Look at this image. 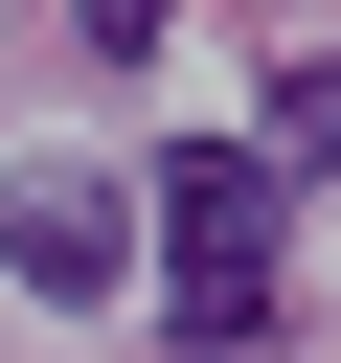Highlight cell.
Returning a JSON list of instances; mask_svg holds the SVG:
<instances>
[{
    "mask_svg": "<svg viewBox=\"0 0 341 363\" xmlns=\"http://www.w3.org/2000/svg\"><path fill=\"white\" fill-rule=\"evenodd\" d=\"M136 227H159V318H182V340H250V318H273V227H296V182H273L250 136H182Z\"/></svg>",
    "mask_w": 341,
    "mask_h": 363,
    "instance_id": "1",
    "label": "cell"
},
{
    "mask_svg": "<svg viewBox=\"0 0 341 363\" xmlns=\"http://www.w3.org/2000/svg\"><path fill=\"white\" fill-rule=\"evenodd\" d=\"M91 45H114V68H136V45H159V0H91Z\"/></svg>",
    "mask_w": 341,
    "mask_h": 363,
    "instance_id": "4",
    "label": "cell"
},
{
    "mask_svg": "<svg viewBox=\"0 0 341 363\" xmlns=\"http://www.w3.org/2000/svg\"><path fill=\"white\" fill-rule=\"evenodd\" d=\"M250 159H273V182H318V159H341V45H296V68L250 91Z\"/></svg>",
    "mask_w": 341,
    "mask_h": 363,
    "instance_id": "3",
    "label": "cell"
},
{
    "mask_svg": "<svg viewBox=\"0 0 341 363\" xmlns=\"http://www.w3.org/2000/svg\"><path fill=\"white\" fill-rule=\"evenodd\" d=\"M114 227H136V204H114V182H68V159H23V182H0V272H23V295H114V272H136Z\"/></svg>",
    "mask_w": 341,
    "mask_h": 363,
    "instance_id": "2",
    "label": "cell"
}]
</instances>
